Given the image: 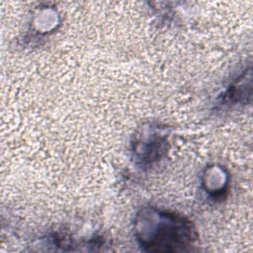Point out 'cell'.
Here are the masks:
<instances>
[{
	"mask_svg": "<svg viewBox=\"0 0 253 253\" xmlns=\"http://www.w3.org/2000/svg\"><path fill=\"white\" fill-rule=\"evenodd\" d=\"M147 213L152 220L149 221V229L136 228L137 238L144 249L149 251H179L184 250L194 241L196 235L189 221L166 212ZM142 217L145 218L143 215Z\"/></svg>",
	"mask_w": 253,
	"mask_h": 253,
	"instance_id": "obj_1",
	"label": "cell"
}]
</instances>
